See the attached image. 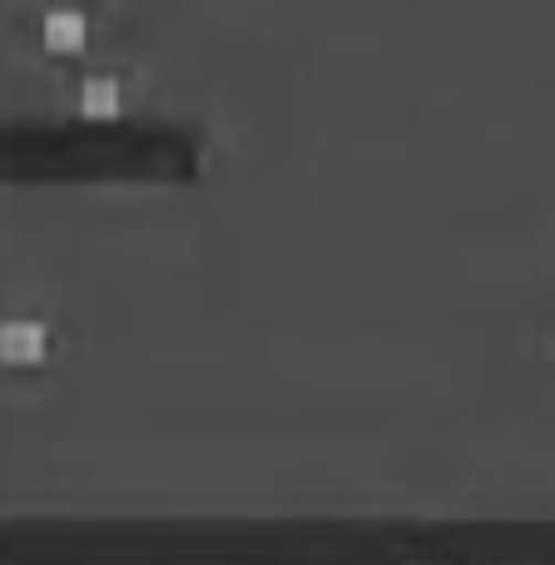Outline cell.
Listing matches in <instances>:
<instances>
[{
	"label": "cell",
	"mask_w": 555,
	"mask_h": 565,
	"mask_svg": "<svg viewBox=\"0 0 555 565\" xmlns=\"http://www.w3.org/2000/svg\"><path fill=\"white\" fill-rule=\"evenodd\" d=\"M50 322L40 318H0V362L6 367H35V362L50 358Z\"/></svg>",
	"instance_id": "6da1fadb"
},
{
	"label": "cell",
	"mask_w": 555,
	"mask_h": 565,
	"mask_svg": "<svg viewBox=\"0 0 555 565\" xmlns=\"http://www.w3.org/2000/svg\"><path fill=\"white\" fill-rule=\"evenodd\" d=\"M125 105V79L119 75H85L75 85V109L89 119H105V115H119Z\"/></svg>",
	"instance_id": "3957f363"
},
{
	"label": "cell",
	"mask_w": 555,
	"mask_h": 565,
	"mask_svg": "<svg viewBox=\"0 0 555 565\" xmlns=\"http://www.w3.org/2000/svg\"><path fill=\"white\" fill-rule=\"evenodd\" d=\"M85 40H89V15L85 10H45V15H40V45L55 50V55L85 50Z\"/></svg>",
	"instance_id": "7a4b0ae2"
}]
</instances>
